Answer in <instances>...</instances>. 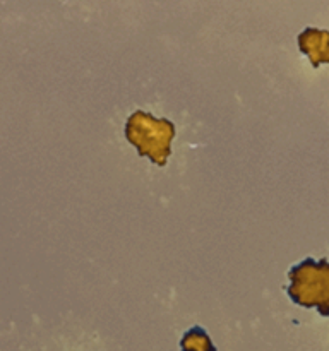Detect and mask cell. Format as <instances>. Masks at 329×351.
<instances>
[{"mask_svg": "<svg viewBox=\"0 0 329 351\" xmlns=\"http://www.w3.org/2000/svg\"><path fill=\"white\" fill-rule=\"evenodd\" d=\"M123 134L139 156L149 158L158 167H164L171 154V141L177 129L168 119H156L151 113L137 110L127 119Z\"/></svg>", "mask_w": 329, "mask_h": 351, "instance_id": "obj_1", "label": "cell"}, {"mask_svg": "<svg viewBox=\"0 0 329 351\" xmlns=\"http://www.w3.org/2000/svg\"><path fill=\"white\" fill-rule=\"evenodd\" d=\"M287 293L295 305L329 317V261L307 257L288 271Z\"/></svg>", "mask_w": 329, "mask_h": 351, "instance_id": "obj_2", "label": "cell"}, {"mask_svg": "<svg viewBox=\"0 0 329 351\" xmlns=\"http://www.w3.org/2000/svg\"><path fill=\"white\" fill-rule=\"evenodd\" d=\"M298 48L310 58L312 67L329 64V31L307 27L298 34Z\"/></svg>", "mask_w": 329, "mask_h": 351, "instance_id": "obj_3", "label": "cell"}]
</instances>
